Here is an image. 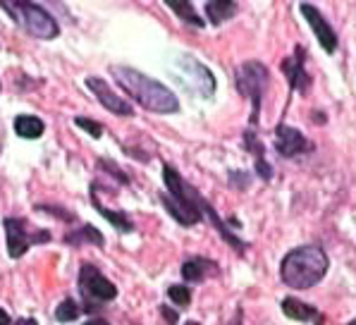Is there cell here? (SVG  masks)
I'll use <instances>...</instances> for the list:
<instances>
[{
	"instance_id": "4fadbf2b",
	"label": "cell",
	"mask_w": 356,
	"mask_h": 325,
	"mask_svg": "<svg viewBox=\"0 0 356 325\" xmlns=\"http://www.w3.org/2000/svg\"><path fill=\"white\" fill-rule=\"evenodd\" d=\"M218 273H220L218 271V263L206 261V258H191V261H184V266H182V275H184V280H189V283L213 278V275H218Z\"/></svg>"
},
{
	"instance_id": "9c48e42d",
	"label": "cell",
	"mask_w": 356,
	"mask_h": 325,
	"mask_svg": "<svg viewBox=\"0 0 356 325\" xmlns=\"http://www.w3.org/2000/svg\"><path fill=\"white\" fill-rule=\"evenodd\" d=\"M275 148L282 158H294V156H299V153L311 151V144L306 141V136L301 134L299 129L280 125L275 129Z\"/></svg>"
},
{
	"instance_id": "2e32d148",
	"label": "cell",
	"mask_w": 356,
	"mask_h": 325,
	"mask_svg": "<svg viewBox=\"0 0 356 325\" xmlns=\"http://www.w3.org/2000/svg\"><path fill=\"white\" fill-rule=\"evenodd\" d=\"M91 196H94V194H91ZM94 203H96V208H98V211H101V216L111 220V223L115 225V228L120 230V232H131V230H134V225L129 223L127 216H122V213H115V211H111V208L101 206V201H98L96 196H94Z\"/></svg>"
},
{
	"instance_id": "484cf974",
	"label": "cell",
	"mask_w": 356,
	"mask_h": 325,
	"mask_svg": "<svg viewBox=\"0 0 356 325\" xmlns=\"http://www.w3.org/2000/svg\"><path fill=\"white\" fill-rule=\"evenodd\" d=\"M84 325H108V321H101V318H94V321L84 323Z\"/></svg>"
},
{
	"instance_id": "9a60e30c",
	"label": "cell",
	"mask_w": 356,
	"mask_h": 325,
	"mask_svg": "<svg viewBox=\"0 0 356 325\" xmlns=\"http://www.w3.org/2000/svg\"><path fill=\"white\" fill-rule=\"evenodd\" d=\"M15 132L22 139H38L43 134V122L38 118H31V115H19L15 120Z\"/></svg>"
},
{
	"instance_id": "7402d4cb",
	"label": "cell",
	"mask_w": 356,
	"mask_h": 325,
	"mask_svg": "<svg viewBox=\"0 0 356 325\" xmlns=\"http://www.w3.org/2000/svg\"><path fill=\"white\" fill-rule=\"evenodd\" d=\"M256 170H259V175L263 180H270L273 177V170H270V165L266 163V158H259L256 161Z\"/></svg>"
},
{
	"instance_id": "52a82bcc",
	"label": "cell",
	"mask_w": 356,
	"mask_h": 325,
	"mask_svg": "<svg viewBox=\"0 0 356 325\" xmlns=\"http://www.w3.org/2000/svg\"><path fill=\"white\" fill-rule=\"evenodd\" d=\"M79 287L84 292L86 299H91V301H111L118 296V287H115L108 278H103V275L98 273V268L91 266V263L81 266Z\"/></svg>"
},
{
	"instance_id": "30bf717a",
	"label": "cell",
	"mask_w": 356,
	"mask_h": 325,
	"mask_svg": "<svg viewBox=\"0 0 356 325\" xmlns=\"http://www.w3.org/2000/svg\"><path fill=\"white\" fill-rule=\"evenodd\" d=\"M301 13H304V17L309 19V24H311V29H314V34L318 36L323 51H325V53H335V48H337V34L332 31V26L325 22V17H323L318 10H316L314 5H309V3L301 5Z\"/></svg>"
},
{
	"instance_id": "ba28073f",
	"label": "cell",
	"mask_w": 356,
	"mask_h": 325,
	"mask_svg": "<svg viewBox=\"0 0 356 325\" xmlns=\"http://www.w3.org/2000/svg\"><path fill=\"white\" fill-rule=\"evenodd\" d=\"M86 86L94 91L98 103H101L103 108L111 110V113L122 115V118H131V115H134V108H131L122 96H118V93H115L111 86L101 79V77H89V79H86Z\"/></svg>"
},
{
	"instance_id": "277c9868",
	"label": "cell",
	"mask_w": 356,
	"mask_h": 325,
	"mask_svg": "<svg viewBox=\"0 0 356 325\" xmlns=\"http://www.w3.org/2000/svg\"><path fill=\"white\" fill-rule=\"evenodd\" d=\"M0 8L8 10L15 19L29 31L31 36L36 38H56L60 34L58 22L41 8V5L34 3H0Z\"/></svg>"
},
{
	"instance_id": "d4e9b609",
	"label": "cell",
	"mask_w": 356,
	"mask_h": 325,
	"mask_svg": "<svg viewBox=\"0 0 356 325\" xmlns=\"http://www.w3.org/2000/svg\"><path fill=\"white\" fill-rule=\"evenodd\" d=\"M0 325H10V316L0 308Z\"/></svg>"
},
{
	"instance_id": "603a6c76",
	"label": "cell",
	"mask_w": 356,
	"mask_h": 325,
	"mask_svg": "<svg viewBox=\"0 0 356 325\" xmlns=\"http://www.w3.org/2000/svg\"><path fill=\"white\" fill-rule=\"evenodd\" d=\"M163 316L168 318V323L170 325H177V313L172 311V308H168V306H163Z\"/></svg>"
},
{
	"instance_id": "6da1fadb",
	"label": "cell",
	"mask_w": 356,
	"mask_h": 325,
	"mask_svg": "<svg viewBox=\"0 0 356 325\" xmlns=\"http://www.w3.org/2000/svg\"><path fill=\"white\" fill-rule=\"evenodd\" d=\"M113 77L124 91L134 98L136 103H141L146 110H153V113H177L179 110V101L172 91L165 89L163 84H158L156 79L141 74L139 70L131 68H120L115 65L113 68Z\"/></svg>"
},
{
	"instance_id": "d6986e66",
	"label": "cell",
	"mask_w": 356,
	"mask_h": 325,
	"mask_svg": "<svg viewBox=\"0 0 356 325\" xmlns=\"http://www.w3.org/2000/svg\"><path fill=\"white\" fill-rule=\"evenodd\" d=\"M168 296L177 306H187L189 301H191V292L187 287H182V285H172V287L168 290Z\"/></svg>"
},
{
	"instance_id": "ac0fdd59",
	"label": "cell",
	"mask_w": 356,
	"mask_h": 325,
	"mask_svg": "<svg viewBox=\"0 0 356 325\" xmlns=\"http://www.w3.org/2000/svg\"><path fill=\"white\" fill-rule=\"evenodd\" d=\"M79 316V306L74 304L72 299H65L63 304L56 308V318L60 323H67V321H74V318Z\"/></svg>"
},
{
	"instance_id": "e0dca14e",
	"label": "cell",
	"mask_w": 356,
	"mask_h": 325,
	"mask_svg": "<svg viewBox=\"0 0 356 325\" xmlns=\"http://www.w3.org/2000/svg\"><path fill=\"white\" fill-rule=\"evenodd\" d=\"M170 5V10H175V13L179 15L184 22H189V24H194V26H204V19L196 15V10L191 8V3H168Z\"/></svg>"
},
{
	"instance_id": "5b68a950",
	"label": "cell",
	"mask_w": 356,
	"mask_h": 325,
	"mask_svg": "<svg viewBox=\"0 0 356 325\" xmlns=\"http://www.w3.org/2000/svg\"><path fill=\"white\" fill-rule=\"evenodd\" d=\"M268 70L266 65L256 63V60H249V63L239 65L237 68V89L242 96H246L251 101V108H254V115H251V122L259 120V108L263 101V93L268 91Z\"/></svg>"
},
{
	"instance_id": "cb8c5ba5",
	"label": "cell",
	"mask_w": 356,
	"mask_h": 325,
	"mask_svg": "<svg viewBox=\"0 0 356 325\" xmlns=\"http://www.w3.org/2000/svg\"><path fill=\"white\" fill-rule=\"evenodd\" d=\"M15 325H38V323L34 321V318H19V321L15 323Z\"/></svg>"
},
{
	"instance_id": "ffe728a7",
	"label": "cell",
	"mask_w": 356,
	"mask_h": 325,
	"mask_svg": "<svg viewBox=\"0 0 356 325\" xmlns=\"http://www.w3.org/2000/svg\"><path fill=\"white\" fill-rule=\"evenodd\" d=\"M79 237H81V239H86V241H94V244H98V246H103V235L98 232L96 228H91V225H89V228H81ZM79 237H67V241H76Z\"/></svg>"
},
{
	"instance_id": "7c38bea8",
	"label": "cell",
	"mask_w": 356,
	"mask_h": 325,
	"mask_svg": "<svg viewBox=\"0 0 356 325\" xmlns=\"http://www.w3.org/2000/svg\"><path fill=\"white\" fill-rule=\"evenodd\" d=\"M282 311H284V316L294 318V321H314L316 325L323 323V316L316 308H311L309 304H304V301H299V299H292V296H287V299L282 301Z\"/></svg>"
},
{
	"instance_id": "4316f807",
	"label": "cell",
	"mask_w": 356,
	"mask_h": 325,
	"mask_svg": "<svg viewBox=\"0 0 356 325\" xmlns=\"http://www.w3.org/2000/svg\"><path fill=\"white\" fill-rule=\"evenodd\" d=\"M347 325H356V318H354V321H349Z\"/></svg>"
},
{
	"instance_id": "8992f818",
	"label": "cell",
	"mask_w": 356,
	"mask_h": 325,
	"mask_svg": "<svg viewBox=\"0 0 356 325\" xmlns=\"http://www.w3.org/2000/svg\"><path fill=\"white\" fill-rule=\"evenodd\" d=\"M5 232H8V251L13 258L24 256L34 241L51 239L46 230H29L22 218H5Z\"/></svg>"
},
{
	"instance_id": "8fae6325",
	"label": "cell",
	"mask_w": 356,
	"mask_h": 325,
	"mask_svg": "<svg viewBox=\"0 0 356 325\" xmlns=\"http://www.w3.org/2000/svg\"><path fill=\"white\" fill-rule=\"evenodd\" d=\"M282 70L289 79V86H292L294 91L309 89V74H306V70H304V51H301V48H297V53H294L292 58L284 60Z\"/></svg>"
},
{
	"instance_id": "5bb4252c",
	"label": "cell",
	"mask_w": 356,
	"mask_h": 325,
	"mask_svg": "<svg viewBox=\"0 0 356 325\" xmlns=\"http://www.w3.org/2000/svg\"><path fill=\"white\" fill-rule=\"evenodd\" d=\"M206 15L213 24H222L225 19L237 15V5L229 3V0H211V3L206 5Z\"/></svg>"
},
{
	"instance_id": "83f0119b",
	"label": "cell",
	"mask_w": 356,
	"mask_h": 325,
	"mask_svg": "<svg viewBox=\"0 0 356 325\" xmlns=\"http://www.w3.org/2000/svg\"><path fill=\"white\" fill-rule=\"evenodd\" d=\"M187 325H199V323H194V321H191V323H187Z\"/></svg>"
},
{
	"instance_id": "7a4b0ae2",
	"label": "cell",
	"mask_w": 356,
	"mask_h": 325,
	"mask_svg": "<svg viewBox=\"0 0 356 325\" xmlns=\"http://www.w3.org/2000/svg\"><path fill=\"white\" fill-rule=\"evenodd\" d=\"M327 273V256L321 246H299L282 258V283L292 290H309Z\"/></svg>"
},
{
	"instance_id": "44dd1931",
	"label": "cell",
	"mask_w": 356,
	"mask_h": 325,
	"mask_svg": "<svg viewBox=\"0 0 356 325\" xmlns=\"http://www.w3.org/2000/svg\"><path fill=\"white\" fill-rule=\"evenodd\" d=\"M74 122L79 125V127H81V129H84V132H89V134L94 136V139H101V134H103V127L98 125V122H94V120H86V118H76Z\"/></svg>"
},
{
	"instance_id": "3957f363",
	"label": "cell",
	"mask_w": 356,
	"mask_h": 325,
	"mask_svg": "<svg viewBox=\"0 0 356 325\" xmlns=\"http://www.w3.org/2000/svg\"><path fill=\"white\" fill-rule=\"evenodd\" d=\"M163 180H165L168 194H163V203L170 211V216L179 220L182 225H196L201 220V208H204V199L196 194L194 189L175 173V168L165 165L163 168Z\"/></svg>"
}]
</instances>
